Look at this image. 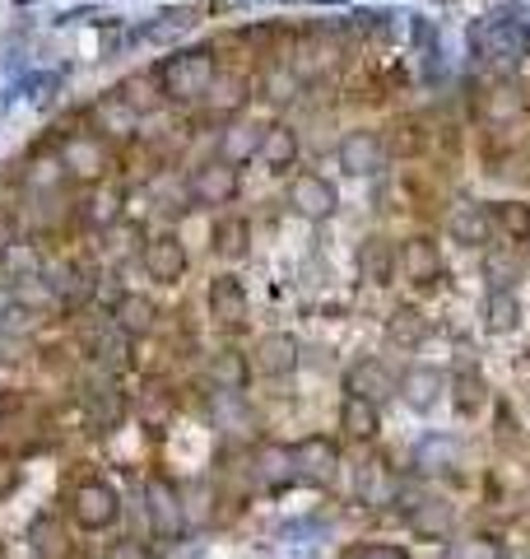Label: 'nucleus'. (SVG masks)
Masks as SVG:
<instances>
[{
    "instance_id": "obj_1",
    "label": "nucleus",
    "mask_w": 530,
    "mask_h": 559,
    "mask_svg": "<svg viewBox=\"0 0 530 559\" xmlns=\"http://www.w3.org/2000/svg\"><path fill=\"white\" fill-rule=\"evenodd\" d=\"M470 51L489 66H517L530 51V24L521 10H493L470 28Z\"/></svg>"
},
{
    "instance_id": "obj_2",
    "label": "nucleus",
    "mask_w": 530,
    "mask_h": 559,
    "mask_svg": "<svg viewBox=\"0 0 530 559\" xmlns=\"http://www.w3.org/2000/svg\"><path fill=\"white\" fill-rule=\"evenodd\" d=\"M215 51L209 47H182L158 66V94L172 98V103H201L215 84Z\"/></svg>"
},
{
    "instance_id": "obj_3",
    "label": "nucleus",
    "mask_w": 530,
    "mask_h": 559,
    "mask_svg": "<svg viewBox=\"0 0 530 559\" xmlns=\"http://www.w3.org/2000/svg\"><path fill=\"white\" fill-rule=\"evenodd\" d=\"M61 168L80 182H103V173L112 168V154L98 131H70L61 145Z\"/></svg>"
},
{
    "instance_id": "obj_4",
    "label": "nucleus",
    "mask_w": 530,
    "mask_h": 559,
    "mask_svg": "<svg viewBox=\"0 0 530 559\" xmlns=\"http://www.w3.org/2000/svg\"><path fill=\"white\" fill-rule=\"evenodd\" d=\"M145 513H149V527L158 540H177L186 527L182 518V499H177V489L168 480H149L145 485Z\"/></svg>"
},
{
    "instance_id": "obj_5",
    "label": "nucleus",
    "mask_w": 530,
    "mask_h": 559,
    "mask_svg": "<svg viewBox=\"0 0 530 559\" xmlns=\"http://www.w3.org/2000/svg\"><path fill=\"white\" fill-rule=\"evenodd\" d=\"M238 164H228V159H215V164H201L196 173H191V197H196L201 205H228L238 197Z\"/></svg>"
},
{
    "instance_id": "obj_6",
    "label": "nucleus",
    "mask_w": 530,
    "mask_h": 559,
    "mask_svg": "<svg viewBox=\"0 0 530 559\" xmlns=\"http://www.w3.org/2000/svg\"><path fill=\"white\" fill-rule=\"evenodd\" d=\"M340 168L353 173V178H373V173L386 168V145L377 131H349L340 140Z\"/></svg>"
},
{
    "instance_id": "obj_7",
    "label": "nucleus",
    "mask_w": 530,
    "mask_h": 559,
    "mask_svg": "<svg viewBox=\"0 0 530 559\" xmlns=\"http://www.w3.org/2000/svg\"><path fill=\"white\" fill-rule=\"evenodd\" d=\"M121 513V503H117V489L112 485H103V480H88L75 489V518L84 522L88 532H103V527H112Z\"/></svg>"
},
{
    "instance_id": "obj_8",
    "label": "nucleus",
    "mask_w": 530,
    "mask_h": 559,
    "mask_svg": "<svg viewBox=\"0 0 530 559\" xmlns=\"http://www.w3.org/2000/svg\"><path fill=\"white\" fill-rule=\"evenodd\" d=\"M94 131L98 135H135V127H140V108L131 103V94L127 90H112V94H103L98 103H94Z\"/></svg>"
},
{
    "instance_id": "obj_9",
    "label": "nucleus",
    "mask_w": 530,
    "mask_h": 559,
    "mask_svg": "<svg viewBox=\"0 0 530 559\" xmlns=\"http://www.w3.org/2000/svg\"><path fill=\"white\" fill-rule=\"evenodd\" d=\"M289 205L308 219H326L335 210V187L322 178V173H298L289 182Z\"/></svg>"
},
{
    "instance_id": "obj_10",
    "label": "nucleus",
    "mask_w": 530,
    "mask_h": 559,
    "mask_svg": "<svg viewBox=\"0 0 530 559\" xmlns=\"http://www.w3.org/2000/svg\"><path fill=\"white\" fill-rule=\"evenodd\" d=\"M140 266L149 271V280H182V271H186V248L177 242L172 234H158V238H149L145 248H140Z\"/></svg>"
},
{
    "instance_id": "obj_11",
    "label": "nucleus",
    "mask_w": 530,
    "mask_h": 559,
    "mask_svg": "<svg viewBox=\"0 0 530 559\" xmlns=\"http://www.w3.org/2000/svg\"><path fill=\"white\" fill-rule=\"evenodd\" d=\"M261 135L265 127H256V121H228L224 135H219V159L228 164H246L261 154Z\"/></svg>"
},
{
    "instance_id": "obj_12",
    "label": "nucleus",
    "mask_w": 530,
    "mask_h": 559,
    "mask_svg": "<svg viewBox=\"0 0 530 559\" xmlns=\"http://www.w3.org/2000/svg\"><path fill=\"white\" fill-rule=\"evenodd\" d=\"M112 322L127 331V336H149L154 322H158V308H154V299H145V294H121L112 304Z\"/></svg>"
},
{
    "instance_id": "obj_13",
    "label": "nucleus",
    "mask_w": 530,
    "mask_h": 559,
    "mask_svg": "<svg viewBox=\"0 0 530 559\" xmlns=\"http://www.w3.org/2000/svg\"><path fill=\"white\" fill-rule=\"evenodd\" d=\"M256 159H265L275 173H285V168L298 159V135H293V127H265Z\"/></svg>"
},
{
    "instance_id": "obj_14",
    "label": "nucleus",
    "mask_w": 530,
    "mask_h": 559,
    "mask_svg": "<svg viewBox=\"0 0 530 559\" xmlns=\"http://www.w3.org/2000/svg\"><path fill=\"white\" fill-rule=\"evenodd\" d=\"M209 312H215L219 322H238L246 312V294L233 275H219L215 285H209Z\"/></svg>"
},
{
    "instance_id": "obj_15",
    "label": "nucleus",
    "mask_w": 530,
    "mask_h": 559,
    "mask_svg": "<svg viewBox=\"0 0 530 559\" xmlns=\"http://www.w3.org/2000/svg\"><path fill=\"white\" fill-rule=\"evenodd\" d=\"M293 466H303L308 480H330L335 476V448L326 439H308L293 452Z\"/></svg>"
},
{
    "instance_id": "obj_16",
    "label": "nucleus",
    "mask_w": 530,
    "mask_h": 559,
    "mask_svg": "<svg viewBox=\"0 0 530 559\" xmlns=\"http://www.w3.org/2000/svg\"><path fill=\"white\" fill-rule=\"evenodd\" d=\"M256 364H261V373H289L298 364V345L289 336H265L256 345Z\"/></svg>"
},
{
    "instance_id": "obj_17",
    "label": "nucleus",
    "mask_w": 530,
    "mask_h": 559,
    "mask_svg": "<svg viewBox=\"0 0 530 559\" xmlns=\"http://www.w3.org/2000/svg\"><path fill=\"white\" fill-rule=\"evenodd\" d=\"M447 229H451V238H461V242H484L489 238V215L480 205H456Z\"/></svg>"
},
{
    "instance_id": "obj_18",
    "label": "nucleus",
    "mask_w": 530,
    "mask_h": 559,
    "mask_svg": "<svg viewBox=\"0 0 530 559\" xmlns=\"http://www.w3.org/2000/svg\"><path fill=\"white\" fill-rule=\"evenodd\" d=\"M94 355L117 369V364H127V355H131V336H127V331H121L117 322L94 326Z\"/></svg>"
},
{
    "instance_id": "obj_19",
    "label": "nucleus",
    "mask_w": 530,
    "mask_h": 559,
    "mask_svg": "<svg viewBox=\"0 0 530 559\" xmlns=\"http://www.w3.org/2000/svg\"><path fill=\"white\" fill-rule=\"evenodd\" d=\"M349 392L363 396V401H386V396H392V378H386L377 364H363V369L349 373Z\"/></svg>"
},
{
    "instance_id": "obj_20",
    "label": "nucleus",
    "mask_w": 530,
    "mask_h": 559,
    "mask_svg": "<svg viewBox=\"0 0 530 559\" xmlns=\"http://www.w3.org/2000/svg\"><path fill=\"white\" fill-rule=\"evenodd\" d=\"M340 419H345V429L353 433V439H373L377 433V411H373V401H363V396H349Z\"/></svg>"
},
{
    "instance_id": "obj_21",
    "label": "nucleus",
    "mask_w": 530,
    "mask_h": 559,
    "mask_svg": "<svg viewBox=\"0 0 530 559\" xmlns=\"http://www.w3.org/2000/svg\"><path fill=\"white\" fill-rule=\"evenodd\" d=\"M209 378H215L224 392H238L246 382V359L238 355V349H219L215 364H209Z\"/></svg>"
},
{
    "instance_id": "obj_22",
    "label": "nucleus",
    "mask_w": 530,
    "mask_h": 559,
    "mask_svg": "<svg viewBox=\"0 0 530 559\" xmlns=\"http://www.w3.org/2000/svg\"><path fill=\"white\" fill-rule=\"evenodd\" d=\"M400 266H405V271H410L414 280H423V275H433V271H437V252H433V242H429V238H414V242H410V248H405V252H400Z\"/></svg>"
},
{
    "instance_id": "obj_23",
    "label": "nucleus",
    "mask_w": 530,
    "mask_h": 559,
    "mask_svg": "<svg viewBox=\"0 0 530 559\" xmlns=\"http://www.w3.org/2000/svg\"><path fill=\"white\" fill-rule=\"evenodd\" d=\"M246 238H252V229H246V219H219L215 229V248L224 257H242L246 252Z\"/></svg>"
},
{
    "instance_id": "obj_24",
    "label": "nucleus",
    "mask_w": 530,
    "mask_h": 559,
    "mask_svg": "<svg viewBox=\"0 0 530 559\" xmlns=\"http://www.w3.org/2000/svg\"><path fill=\"white\" fill-rule=\"evenodd\" d=\"M117 205H121V191L117 187H98L94 197H88V205H84V215H88V224H112L117 219Z\"/></svg>"
},
{
    "instance_id": "obj_25",
    "label": "nucleus",
    "mask_w": 530,
    "mask_h": 559,
    "mask_svg": "<svg viewBox=\"0 0 530 559\" xmlns=\"http://www.w3.org/2000/svg\"><path fill=\"white\" fill-rule=\"evenodd\" d=\"M33 550H38L43 559H65V550H70V546H65V532L57 527V522L43 518L38 527H33Z\"/></svg>"
},
{
    "instance_id": "obj_26",
    "label": "nucleus",
    "mask_w": 530,
    "mask_h": 559,
    "mask_svg": "<svg viewBox=\"0 0 530 559\" xmlns=\"http://www.w3.org/2000/svg\"><path fill=\"white\" fill-rule=\"evenodd\" d=\"M261 476L270 480V485L293 480V476H298V471H293V452H285V448H265V452H261Z\"/></svg>"
},
{
    "instance_id": "obj_27",
    "label": "nucleus",
    "mask_w": 530,
    "mask_h": 559,
    "mask_svg": "<svg viewBox=\"0 0 530 559\" xmlns=\"http://www.w3.org/2000/svg\"><path fill=\"white\" fill-rule=\"evenodd\" d=\"M359 257H363V266H368V275H373V280L392 275V248H386L382 238H368V248H363Z\"/></svg>"
},
{
    "instance_id": "obj_28",
    "label": "nucleus",
    "mask_w": 530,
    "mask_h": 559,
    "mask_svg": "<svg viewBox=\"0 0 530 559\" xmlns=\"http://www.w3.org/2000/svg\"><path fill=\"white\" fill-rule=\"evenodd\" d=\"M88 401H94V419H98L103 429H108L112 419H117V396H112V388H94V392H88Z\"/></svg>"
},
{
    "instance_id": "obj_29",
    "label": "nucleus",
    "mask_w": 530,
    "mask_h": 559,
    "mask_svg": "<svg viewBox=\"0 0 530 559\" xmlns=\"http://www.w3.org/2000/svg\"><path fill=\"white\" fill-rule=\"evenodd\" d=\"M498 219L507 229H517V238H530V210L526 205H498Z\"/></svg>"
},
{
    "instance_id": "obj_30",
    "label": "nucleus",
    "mask_w": 530,
    "mask_h": 559,
    "mask_svg": "<svg viewBox=\"0 0 530 559\" xmlns=\"http://www.w3.org/2000/svg\"><path fill=\"white\" fill-rule=\"evenodd\" d=\"M5 271L33 280V271H38V257H33L28 248H10V252H5Z\"/></svg>"
},
{
    "instance_id": "obj_31",
    "label": "nucleus",
    "mask_w": 530,
    "mask_h": 559,
    "mask_svg": "<svg viewBox=\"0 0 530 559\" xmlns=\"http://www.w3.org/2000/svg\"><path fill=\"white\" fill-rule=\"evenodd\" d=\"M108 559H154V550H145L140 540H117V546L108 550Z\"/></svg>"
},
{
    "instance_id": "obj_32",
    "label": "nucleus",
    "mask_w": 530,
    "mask_h": 559,
    "mask_svg": "<svg viewBox=\"0 0 530 559\" xmlns=\"http://www.w3.org/2000/svg\"><path fill=\"white\" fill-rule=\"evenodd\" d=\"M517 322V304H507V294H493V326Z\"/></svg>"
},
{
    "instance_id": "obj_33",
    "label": "nucleus",
    "mask_w": 530,
    "mask_h": 559,
    "mask_svg": "<svg viewBox=\"0 0 530 559\" xmlns=\"http://www.w3.org/2000/svg\"><path fill=\"white\" fill-rule=\"evenodd\" d=\"M410 401H414V406H429V401H433V373H414L410 378Z\"/></svg>"
},
{
    "instance_id": "obj_34",
    "label": "nucleus",
    "mask_w": 530,
    "mask_h": 559,
    "mask_svg": "<svg viewBox=\"0 0 530 559\" xmlns=\"http://www.w3.org/2000/svg\"><path fill=\"white\" fill-rule=\"evenodd\" d=\"M14 485V466L5 462V457H0V495H5V489Z\"/></svg>"
},
{
    "instance_id": "obj_35",
    "label": "nucleus",
    "mask_w": 530,
    "mask_h": 559,
    "mask_svg": "<svg viewBox=\"0 0 530 559\" xmlns=\"http://www.w3.org/2000/svg\"><path fill=\"white\" fill-rule=\"evenodd\" d=\"M14 5H33V0H14Z\"/></svg>"
}]
</instances>
